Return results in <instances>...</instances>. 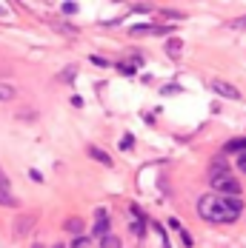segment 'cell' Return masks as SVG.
I'll return each instance as SVG.
<instances>
[{"instance_id":"14","label":"cell","mask_w":246,"mask_h":248,"mask_svg":"<svg viewBox=\"0 0 246 248\" xmlns=\"http://www.w3.org/2000/svg\"><path fill=\"white\" fill-rule=\"evenodd\" d=\"M66 228H69L72 234H77V237H80V228H83V223H80V220H69V223H66Z\"/></svg>"},{"instance_id":"16","label":"cell","mask_w":246,"mask_h":248,"mask_svg":"<svg viewBox=\"0 0 246 248\" xmlns=\"http://www.w3.org/2000/svg\"><path fill=\"white\" fill-rule=\"evenodd\" d=\"M60 9H63V12H66V15H74V12H77V3H63V6H60Z\"/></svg>"},{"instance_id":"10","label":"cell","mask_w":246,"mask_h":248,"mask_svg":"<svg viewBox=\"0 0 246 248\" xmlns=\"http://www.w3.org/2000/svg\"><path fill=\"white\" fill-rule=\"evenodd\" d=\"M100 243H103V248H121V240H118L115 234H106Z\"/></svg>"},{"instance_id":"1","label":"cell","mask_w":246,"mask_h":248,"mask_svg":"<svg viewBox=\"0 0 246 248\" xmlns=\"http://www.w3.org/2000/svg\"><path fill=\"white\" fill-rule=\"evenodd\" d=\"M197 214L206 223H235L244 214V200L229 194H203L197 200Z\"/></svg>"},{"instance_id":"2","label":"cell","mask_w":246,"mask_h":248,"mask_svg":"<svg viewBox=\"0 0 246 248\" xmlns=\"http://www.w3.org/2000/svg\"><path fill=\"white\" fill-rule=\"evenodd\" d=\"M209 183L218 194H229V197H241V186L235 180V174L229 171L226 166H212L209 171Z\"/></svg>"},{"instance_id":"11","label":"cell","mask_w":246,"mask_h":248,"mask_svg":"<svg viewBox=\"0 0 246 248\" xmlns=\"http://www.w3.org/2000/svg\"><path fill=\"white\" fill-rule=\"evenodd\" d=\"M29 225H32V217H23V220H18V223H15V231H18V234H26V231H29Z\"/></svg>"},{"instance_id":"6","label":"cell","mask_w":246,"mask_h":248,"mask_svg":"<svg viewBox=\"0 0 246 248\" xmlns=\"http://www.w3.org/2000/svg\"><path fill=\"white\" fill-rule=\"evenodd\" d=\"M86 154H89L92 160H98L100 166H109V169H112V157H109L106 151H100L98 146H89V149H86Z\"/></svg>"},{"instance_id":"22","label":"cell","mask_w":246,"mask_h":248,"mask_svg":"<svg viewBox=\"0 0 246 248\" xmlns=\"http://www.w3.org/2000/svg\"><path fill=\"white\" fill-rule=\"evenodd\" d=\"M54 248H60V246H54Z\"/></svg>"},{"instance_id":"19","label":"cell","mask_w":246,"mask_h":248,"mask_svg":"<svg viewBox=\"0 0 246 248\" xmlns=\"http://www.w3.org/2000/svg\"><path fill=\"white\" fill-rule=\"evenodd\" d=\"M135 12H152V6H149V3H138V6H135Z\"/></svg>"},{"instance_id":"13","label":"cell","mask_w":246,"mask_h":248,"mask_svg":"<svg viewBox=\"0 0 246 248\" xmlns=\"http://www.w3.org/2000/svg\"><path fill=\"white\" fill-rule=\"evenodd\" d=\"M229 26H232L235 31H246V15H244V17H235V20H232Z\"/></svg>"},{"instance_id":"18","label":"cell","mask_w":246,"mask_h":248,"mask_svg":"<svg viewBox=\"0 0 246 248\" xmlns=\"http://www.w3.org/2000/svg\"><path fill=\"white\" fill-rule=\"evenodd\" d=\"M238 169L246 171V151H244V154H238Z\"/></svg>"},{"instance_id":"15","label":"cell","mask_w":246,"mask_h":248,"mask_svg":"<svg viewBox=\"0 0 246 248\" xmlns=\"http://www.w3.org/2000/svg\"><path fill=\"white\" fill-rule=\"evenodd\" d=\"M132 143H135V137H132V134H123V140H121V149H132Z\"/></svg>"},{"instance_id":"12","label":"cell","mask_w":246,"mask_h":248,"mask_svg":"<svg viewBox=\"0 0 246 248\" xmlns=\"http://www.w3.org/2000/svg\"><path fill=\"white\" fill-rule=\"evenodd\" d=\"M15 97V89H12V86H3V83H0V100H12Z\"/></svg>"},{"instance_id":"9","label":"cell","mask_w":246,"mask_h":248,"mask_svg":"<svg viewBox=\"0 0 246 248\" xmlns=\"http://www.w3.org/2000/svg\"><path fill=\"white\" fill-rule=\"evenodd\" d=\"M180 51H183V43H180L177 37H172V40L166 43V54H169V57H180Z\"/></svg>"},{"instance_id":"7","label":"cell","mask_w":246,"mask_h":248,"mask_svg":"<svg viewBox=\"0 0 246 248\" xmlns=\"http://www.w3.org/2000/svg\"><path fill=\"white\" fill-rule=\"evenodd\" d=\"M223 151H229V154H244L246 151V137H235V140H229Z\"/></svg>"},{"instance_id":"4","label":"cell","mask_w":246,"mask_h":248,"mask_svg":"<svg viewBox=\"0 0 246 248\" xmlns=\"http://www.w3.org/2000/svg\"><path fill=\"white\" fill-rule=\"evenodd\" d=\"M92 234H95V237H100V240L109 234V214H106L103 208H98V211H95V228H92Z\"/></svg>"},{"instance_id":"8","label":"cell","mask_w":246,"mask_h":248,"mask_svg":"<svg viewBox=\"0 0 246 248\" xmlns=\"http://www.w3.org/2000/svg\"><path fill=\"white\" fill-rule=\"evenodd\" d=\"M0 205H6V208H18V197L9 194V188H3V186H0Z\"/></svg>"},{"instance_id":"20","label":"cell","mask_w":246,"mask_h":248,"mask_svg":"<svg viewBox=\"0 0 246 248\" xmlns=\"http://www.w3.org/2000/svg\"><path fill=\"white\" fill-rule=\"evenodd\" d=\"M0 186H3V188H9V180H6V174L0 171Z\"/></svg>"},{"instance_id":"5","label":"cell","mask_w":246,"mask_h":248,"mask_svg":"<svg viewBox=\"0 0 246 248\" xmlns=\"http://www.w3.org/2000/svg\"><path fill=\"white\" fill-rule=\"evenodd\" d=\"M132 214H135V217H132V231H135V237H143V223H146V214H143L141 208H135V205H132Z\"/></svg>"},{"instance_id":"3","label":"cell","mask_w":246,"mask_h":248,"mask_svg":"<svg viewBox=\"0 0 246 248\" xmlns=\"http://www.w3.org/2000/svg\"><path fill=\"white\" fill-rule=\"evenodd\" d=\"M209 86H212L215 94H221V97H226V100H241V92H238L232 83H226V80H212Z\"/></svg>"},{"instance_id":"21","label":"cell","mask_w":246,"mask_h":248,"mask_svg":"<svg viewBox=\"0 0 246 248\" xmlns=\"http://www.w3.org/2000/svg\"><path fill=\"white\" fill-rule=\"evenodd\" d=\"M3 12H6V9H3V6H0V15H3Z\"/></svg>"},{"instance_id":"17","label":"cell","mask_w":246,"mask_h":248,"mask_svg":"<svg viewBox=\"0 0 246 248\" xmlns=\"http://www.w3.org/2000/svg\"><path fill=\"white\" fill-rule=\"evenodd\" d=\"M86 246H89V237H83V234H80V237L74 240V248H86Z\"/></svg>"}]
</instances>
